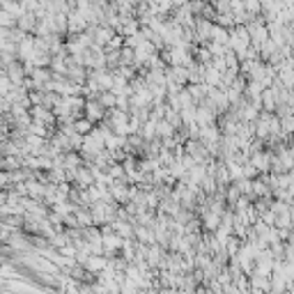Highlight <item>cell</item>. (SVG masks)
Instances as JSON below:
<instances>
[{"mask_svg":"<svg viewBox=\"0 0 294 294\" xmlns=\"http://www.w3.org/2000/svg\"><path fill=\"white\" fill-rule=\"evenodd\" d=\"M76 129H78L81 134H85V131L90 129V122H78V124H76Z\"/></svg>","mask_w":294,"mask_h":294,"instance_id":"obj_1","label":"cell"}]
</instances>
